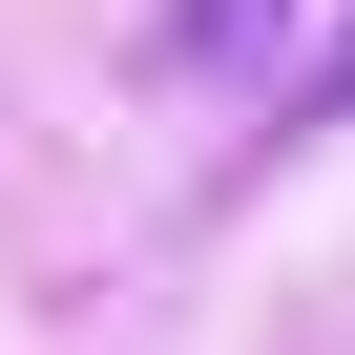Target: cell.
<instances>
[{
  "label": "cell",
  "instance_id": "1",
  "mask_svg": "<svg viewBox=\"0 0 355 355\" xmlns=\"http://www.w3.org/2000/svg\"><path fill=\"white\" fill-rule=\"evenodd\" d=\"M272 21H293V0H189V21H167V63H251Z\"/></svg>",
  "mask_w": 355,
  "mask_h": 355
},
{
  "label": "cell",
  "instance_id": "2",
  "mask_svg": "<svg viewBox=\"0 0 355 355\" xmlns=\"http://www.w3.org/2000/svg\"><path fill=\"white\" fill-rule=\"evenodd\" d=\"M334 105H355V42H334V63H313V84H293V125H334Z\"/></svg>",
  "mask_w": 355,
  "mask_h": 355
}]
</instances>
